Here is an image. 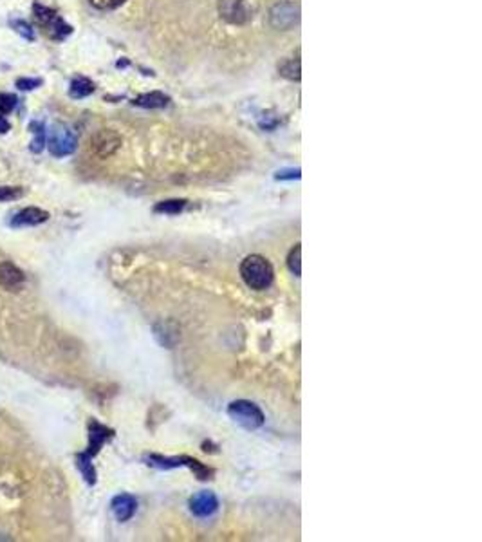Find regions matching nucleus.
I'll use <instances>...</instances> for the list:
<instances>
[{
	"label": "nucleus",
	"instance_id": "nucleus-1",
	"mask_svg": "<svg viewBox=\"0 0 482 542\" xmlns=\"http://www.w3.org/2000/svg\"><path fill=\"white\" fill-rule=\"evenodd\" d=\"M240 277L246 286L255 291H266L275 280V270L262 255H248L240 264Z\"/></svg>",
	"mask_w": 482,
	"mask_h": 542
},
{
	"label": "nucleus",
	"instance_id": "nucleus-2",
	"mask_svg": "<svg viewBox=\"0 0 482 542\" xmlns=\"http://www.w3.org/2000/svg\"><path fill=\"white\" fill-rule=\"evenodd\" d=\"M228 416L233 419L235 423H239L240 426L248 429V431H256L264 425L266 417L259 405L248 400H237L230 403L228 407Z\"/></svg>",
	"mask_w": 482,
	"mask_h": 542
},
{
	"label": "nucleus",
	"instance_id": "nucleus-3",
	"mask_svg": "<svg viewBox=\"0 0 482 542\" xmlns=\"http://www.w3.org/2000/svg\"><path fill=\"white\" fill-rule=\"evenodd\" d=\"M76 134L69 129L64 123H55L49 130V152L56 158H64V155L73 154L76 151Z\"/></svg>",
	"mask_w": 482,
	"mask_h": 542
},
{
	"label": "nucleus",
	"instance_id": "nucleus-4",
	"mask_svg": "<svg viewBox=\"0 0 482 542\" xmlns=\"http://www.w3.org/2000/svg\"><path fill=\"white\" fill-rule=\"evenodd\" d=\"M256 11L255 0H219V13L230 24H246Z\"/></svg>",
	"mask_w": 482,
	"mask_h": 542
},
{
	"label": "nucleus",
	"instance_id": "nucleus-5",
	"mask_svg": "<svg viewBox=\"0 0 482 542\" xmlns=\"http://www.w3.org/2000/svg\"><path fill=\"white\" fill-rule=\"evenodd\" d=\"M269 18H271V26L275 29H291L300 18L298 4L291 2V0H284V2H280V4H277L271 9V17Z\"/></svg>",
	"mask_w": 482,
	"mask_h": 542
},
{
	"label": "nucleus",
	"instance_id": "nucleus-6",
	"mask_svg": "<svg viewBox=\"0 0 482 542\" xmlns=\"http://www.w3.org/2000/svg\"><path fill=\"white\" fill-rule=\"evenodd\" d=\"M34 17H36L40 26L46 29V33L51 36V39H64L65 35L71 33V27H69L58 15L53 13L51 9L36 6V8H34Z\"/></svg>",
	"mask_w": 482,
	"mask_h": 542
},
{
	"label": "nucleus",
	"instance_id": "nucleus-7",
	"mask_svg": "<svg viewBox=\"0 0 482 542\" xmlns=\"http://www.w3.org/2000/svg\"><path fill=\"white\" fill-rule=\"evenodd\" d=\"M219 508V499L214 492L202 490L190 499V512L195 517H212Z\"/></svg>",
	"mask_w": 482,
	"mask_h": 542
},
{
	"label": "nucleus",
	"instance_id": "nucleus-8",
	"mask_svg": "<svg viewBox=\"0 0 482 542\" xmlns=\"http://www.w3.org/2000/svg\"><path fill=\"white\" fill-rule=\"evenodd\" d=\"M121 145V139L118 134L111 132V130H102L92 138V148L99 158H109L114 154Z\"/></svg>",
	"mask_w": 482,
	"mask_h": 542
},
{
	"label": "nucleus",
	"instance_id": "nucleus-9",
	"mask_svg": "<svg viewBox=\"0 0 482 542\" xmlns=\"http://www.w3.org/2000/svg\"><path fill=\"white\" fill-rule=\"evenodd\" d=\"M111 506H112V513H114L116 519L121 522H125V521H128V519H132L134 513H136L137 501L134 499L132 495L120 494V495H116L114 499H112Z\"/></svg>",
	"mask_w": 482,
	"mask_h": 542
},
{
	"label": "nucleus",
	"instance_id": "nucleus-10",
	"mask_svg": "<svg viewBox=\"0 0 482 542\" xmlns=\"http://www.w3.org/2000/svg\"><path fill=\"white\" fill-rule=\"evenodd\" d=\"M24 273L22 270H18L15 264L11 263H2L0 264V286L8 291H17L24 284Z\"/></svg>",
	"mask_w": 482,
	"mask_h": 542
},
{
	"label": "nucleus",
	"instance_id": "nucleus-11",
	"mask_svg": "<svg viewBox=\"0 0 482 542\" xmlns=\"http://www.w3.org/2000/svg\"><path fill=\"white\" fill-rule=\"evenodd\" d=\"M47 219H49V214H47V211L40 210V208L29 207L18 211L17 216L11 219V226H17V228H20V226H36V224L46 223Z\"/></svg>",
	"mask_w": 482,
	"mask_h": 542
},
{
	"label": "nucleus",
	"instance_id": "nucleus-12",
	"mask_svg": "<svg viewBox=\"0 0 482 542\" xmlns=\"http://www.w3.org/2000/svg\"><path fill=\"white\" fill-rule=\"evenodd\" d=\"M90 450L87 452V456L92 457L94 454H98L99 448L103 447V443L107 441V439L112 438V431H109L107 426L99 425V423L92 422L90 423Z\"/></svg>",
	"mask_w": 482,
	"mask_h": 542
},
{
	"label": "nucleus",
	"instance_id": "nucleus-13",
	"mask_svg": "<svg viewBox=\"0 0 482 542\" xmlns=\"http://www.w3.org/2000/svg\"><path fill=\"white\" fill-rule=\"evenodd\" d=\"M146 465L154 466V468L159 470H172V468H179V466H186V457H165L159 456V454H150V456H145Z\"/></svg>",
	"mask_w": 482,
	"mask_h": 542
},
{
	"label": "nucleus",
	"instance_id": "nucleus-14",
	"mask_svg": "<svg viewBox=\"0 0 482 542\" xmlns=\"http://www.w3.org/2000/svg\"><path fill=\"white\" fill-rule=\"evenodd\" d=\"M134 104L145 109H161L168 105V96L161 95V92H150V95L139 96Z\"/></svg>",
	"mask_w": 482,
	"mask_h": 542
},
{
	"label": "nucleus",
	"instance_id": "nucleus-15",
	"mask_svg": "<svg viewBox=\"0 0 482 542\" xmlns=\"http://www.w3.org/2000/svg\"><path fill=\"white\" fill-rule=\"evenodd\" d=\"M94 92V83L87 78H76L71 83V90H69V95L73 96V98H85V96L92 95Z\"/></svg>",
	"mask_w": 482,
	"mask_h": 542
},
{
	"label": "nucleus",
	"instance_id": "nucleus-16",
	"mask_svg": "<svg viewBox=\"0 0 482 542\" xmlns=\"http://www.w3.org/2000/svg\"><path fill=\"white\" fill-rule=\"evenodd\" d=\"M186 207V201L184 199H170V201H163L156 207L158 214H167V216H177Z\"/></svg>",
	"mask_w": 482,
	"mask_h": 542
},
{
	"label": "nucleus",
	"instance_id": "nucleus-17",
	"mask_svg": "<svg viewBox=\"0 0 482 542\" xmlns=\"http://www.w3.org/2000/svg\"><path fill=\"white\" fill-rule=\"evenodd\" d=\"M76 461H78V468L81 470L85 481L89 482V485H94V482H96V470H94L92 463H90V456H87V454H80Z\"/></svg>",
	"mask_w": 482,
	"mask_h": 542
},
{
	"label": "nucleus",
	"instance_id": "nucleus-18",
	"mask_svg": "<svg viewBox=\"0 0 482 542\" xmlns=\"http://www.w3.org/2000/svg\"><path fill=\"white\" fill-rule=\"evenodd\" d=\"M280 74L282 76H286L289 78V80H296L298 82L300 80V60L298 58H291V60H287L286 64L282 65L280 67Z\"/></svg>",
	"mask_w": 482,
	"mask_h": 542
},
{
	"label": "nucleus",
	"instance_id": "nucleus-19",
	"mask_svg": "<svg viewBox=\"0 0 482 542\" xmlns=\"http://www.w3.org/2000/svg\"><path fill=\"white\" fill-rule=\"evenodd\" d=\"M300 255H302V248H300V244H296L295 248L289 251V255H287V266H289V270L293 271L296 277H300V273H302V267H300Z\"/></svg>",
	"mask_w": 482,
	"mask_h": 542
},
{
	"label": "nucleus",
	"instance_id": "nucleus-20",
	"mask_svg": "<svg viewBox=\"0 0 482 542\" xmlns=\"http://www.w3.org/2000/svg\"><path fill=\"white\" fill-rule=\"evenodd\" d=\"M31 129L34 132V141L31 145V151L33 152H40L43 148V141H46V132H43V125L42 123H31Z\"/></svg>",
	"mask_w": 482,
	"mask_h": 542
},
{
	"label": "nucleus",
	"instance_id": "nucleus-21",
	"mask_svg": "<svg viewBox=\"0 0 482 542\" xmlns=\"http://www.w3.org/2000/svg\"><path fill=\"white\" fill-rule=\"evenodd\" d=\"M17 105V98L13 95L0 92V114H9Z\"/></svg>",
	"mask_w": 482,
	"mask_h": 542
},
{
	"label": "nucleus",
	"instance_id": "nucleus-22",
	"mask_svg": "<svg viewBox=\"0 0 482 542\" xmlns=\"http://www.w3.org/2000/svg\"><path fill=\"white\" fill-rule=\"evenodd\" d=\"M22 188H13V186H0V201H13V199L22 197Z\"/></svg>",
	"mask_w": 482,
	"mask_h": 542
},
{
	"label": "nucleus",
	"instance_id": "nucleus-23",
	"mask_svg": "<svg viewBox=\"0 0 482 542\" xmlns=\"http://www.w3.org/2000/svg\"><path fill=\"white\" fill-rule=\"evenodd\" d=\"M89 2L98 9H116L120 8L125 0H89Z\"/></svg>",
	"mask_w": 482,
	"mask_h": 542
},
{
	"label": "nucleus",
	"instance_id": "nucleus-24",
	"mask_svg": "<svg viewBox=\"0 0 482 542\" xmlns=\"http://www.w3.org/2000/svg\"><path fill=\"white\" fill-rule=\"evenodd\" d=\"M300 177V170H282V172L277 174V179L284 181V179H298Z\"/></svg>",
	"mask_w": 482,
	"mask_h": 542
},
{
	"label": "nucleus",
	"instance_id": "nucleus-25",
	"mask_svg": "<svg viewBox=\"0 0 482 542\" xmlns=\"http://www.w3.org/2000/svg\"><path fill=\"white\" fill-rule=\"evenodd\" d=\"M17 85L24 90L34 89V87L40 85V80H27V78H20V80L17 82Z\"/></svg>",
	"mask_w": 482,
	"mask_h": 542
},
{
	"label": "nucleus",
	"instance_id": "nucleus-26",
	"mask_svg": "<svg viewBox=\"0 0 482 542\" xmlns=\"http://www.w3.org/2000/svg\"><path fill=\"white\" fill-rule=\"evenodd\" d=\"M8 130H9V123L2 118V114H0V134L8 132Z\"/></svg>",
	"mask_w": 482,
	"mask_h": 542
}]
</instances>
